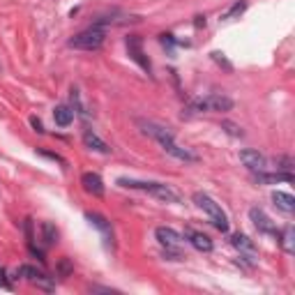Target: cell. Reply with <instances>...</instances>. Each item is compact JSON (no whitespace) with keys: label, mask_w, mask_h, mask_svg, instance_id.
<instances>
[{"label":"cell","mask_w":295,"mask_h":295,"mask_svg":"<svg viewBox=\"0 0 295 295\" xmlns=\"http://www.w3.org/2000/svg\"><path fill=\"white\" fill-rule=\"evenodd\" d=\"M136 125L141 127V132H143L145 136L155 139L157 143H159V148H162L164 152H169L171 157L180 159V162H189V164L199 162V155H196L194 150H189V148H185V145L175 143V134L171 132L169 127L159 125V122H155V120H143V118H139Z\"/></svg>","instance_id":"6da1fadb"},{"label":"cell","mask_w":295,"mask_h":295,"mask_svg":"<svg viewBox=\"0 0 295 295\" xmlns=\"http://www.w3.org/2000/svg\"><path fill=\"white\" fill-rule=\"evenodd\" d=\"M118 185L125 189H139V192L152 194L155 199L164 201V203H180V194L175 192L171 185L164 182H148V180H134V178H118Z\"/></svg>","instance_id":"7a4b0ae2"},{"label":"cell","mask_w":295,"mask_h":295,"mask_svg":"<svg viewBox=\"0 0 295 295\" xmlns=\"http://www.w3.org/2000/svg\"><path fill=\"white\" fill-rule=\"evenodd\" d=\"M104 42H106V30H104L102 25L92 23L90 28H85V30H81L78 35H74L72 39H69V46L81 48V51H97V48L104 46Z\"/></svg>","instance_id":"3957f363"},{"label":"cell","mask_w":295,"mask_h":295,"mask_svg":"<svg viewBox=\"0 0 295 295\" xmlns=\"http://www.w3.org/2000/svg\"><path fill=\"white\" fill-rule=\"evenodd\" d=\"M233 109V99L222 92H212L208 97H199V99H192L187 111L192 113H203V111H217V113H226V111Z\"/></svg>","instance_id":"277c9868"},{"label":"cell","mask_w":295,"mask_h":295,"mask_svg":"<svg viewBox=\"0 0 295 295\" xmlns=\"http://www.w3.org/2000/svg\"><path fill=\"white\" fill-rule=\"evenodd\" d=\"M194 203L199 205L201 210H203L205 215L210 217V222L215 224V226H217L222 233H226V231H229V217H226V212L222 210V205H219L215 199H210V196H208V194H203V192H196V194H194Z\"/></svg>","instance_id":"5b68a950"},{"label":"cell","mask_w":295,"mask_h":295,"mask_svg":"<svg viewBox=\"0 0 295 295\" xmlns=\"http://www.w3.org/2000/svg\"><path fill=\"white\" fill-rule=\"evenodd\" d=\"M125 44H127V53H129V58H132L143 72L150 74L152 65H150V60H148V55H145V51H143V39H141L139 35H129Z\"/></svg>","instance_id":"8992f818"},{"label":"cell","mask_w":295,"mask_h":295,"mask_svg":"<svg viewBox=\"0 0 295 295\" xmlns=\"http://www.w3.org/2000/svg\"><path fill=\"white\" fill-rule=\"evenodd\" d=\"M155 238L159 240V245L166 249H180L182 242H185V235L178 233L175 229H169V226H157Z\"/></svg>","instance_id":"52a82bcc"},{"label":"cell","mask_w":295,"mask_h":295,"mask_svg":"<svg viewBox=\"0 0 295 295\" xmlns=\"http://www.w3.org/2000/svg\"><path fill=\"white\" fill-rule=\"evenodd\" d=\"M16 277L28 279V282L37 284V286H42V289H53V282H51L42 270L32 268V265H21V268H16Z\"/></svg>","instance_id":"ba28073f"},{"label":"cell","mask_w":295,"mask_h":295,"mask_svg":"<svg viewBox=\"0 0 295 295\" xmlns=\"http://www.w3.org/2000/svg\"><path fill=\"white\" fill-rule=\"evenodd\" d=\"M249 219L254 222V226L261 231V233H265V235H272V238H277V226H275V222H272L268 215H265L261 208H252L249 210Z\"/></svg>","instance_id":"9c48e42d"},{"label":"cell","mask_w":295,"mask_h":295,"mask_svg":"<svg viewBox=\"0 0 295 295\" xmlns=\"http://www.w3.org/2000/svg\"><path fill=\"white\" fill-rule=\"evenodd\" d=\"M81 185H83V189L88 194H92V196H97V199H102L104 192H106V187H104V180L102 175L92 173V171H88V173L81 175Z\"/></svg>","instance_id":"30bf717a"},{"label":"cell","mask_w":295,"mask_h":295,"mask_svg":"<svg viewBox=\"0 0 295 295\" xmlns=\"http://www.w3.org/2000/svg\"><path fill=\"white\" fill-rule=\"evenodd\" d=\"M85 219L104 235V240L106 242L113 240V226H111V222L104 217V215H99V212H85Z\"/></svg>","instance_id":"8fae6325"},{"label":"cell","mask_w":295,"mask_h":295,"mask_svg":"<svg viewBox=\"0 0 295 295\" xmlns=\"http://www.w3.org/2000/svg\"><path fill=\"white\" fill-rule=\"evenodd\" d=\"M185 240L192 245L194 249H199V252H212V240L208 238L205 233H201V231H194V229H187L185 231Z\"/></svg>","instance_id":"7c38bea8"},{"label":"cell","mask_w":295,"mask_h":295,"mask_svg":"<svg viewBox=\"0 0 295 295\" xmlns=\"http://www.w3.org/2000/svg\"><path fill=\"white\" fill-rule=\"evenodd\" d=\"M254 180L261 185H277V182H293V173L286 171H275V173H263V171H254Z\"/></svg>","instance_id":"4fadbf2b"},{"label":"cell","mask_w":295,"mask_h":295,"mask_svg":"<svg viewBox=\"0 0 295 295\" xmlns=\"http://www.w3.org/2000/svg\"><path fill=\"white\" fill-rule=\"evenodd\" d=\"M240 162L245 164L249 171H263L265 166H268V159H265L259 150H242L240 152Z\"/></svg>","instance_id":"5bb4252c"},{"label":"cell","mask_w":295,"mask_h":295,"mask_svg":"<svg viewBox=\"0 0 295 295\" xmlns=\"http://www.w3.org/2000/svg\"><path fill=\"white\" fill-rule=\"evenodd\" d=\"M83 145L85 148H90V150H95V152H99V155H109L111 152L109 143H106L104 139H99L92 129H83Z\"/></svg>","instance_id":"9a60e30c"},{"label":"cell","mask_w":295,"mask_h":295,"mask_svg":"<svg viewBox=\"0 0 295 295\" xmlns=\"http://www.w3.org/2000/svg\"><path fill=\"white\" fill-rule=\"evenodd\" d=\"M272 203L277 205L282 212H286V215H293L295 212V199L286 192H272Z\"/></svg>","instance_id":"2e32d148"},{"label":"cell","mask_w":295,"mask_h":295,"mask_svg":"<svg viewBox=\"0 0 295 295\" xmlns=\"http://www.w3.org/2000/svg\"><path fill=\"white\" fill-rule=\"evenodd\" d=\"M277 240H279V245H282V249L286 254H295V231H293V226H286L284 231H279Z\"/></svg>","instance_id":"e0dca14e"},{"label":"cell","mask_w":295,"mask_h":295,"mask_svg":"<svg viewBox=\"0 0 295 295\" xmlns=\"http://www.w3.org/2000/svg\"><path fill=\"white\" fill-rule=\"evenodd\" d=\"M53 120L58 127H69L74 120V109H69V106H65V104H60V106H55L53 109Z\"/></svg>","instance_id":"ac0fdd59"},{"label":"cell","mask_w":295,"mask_h":295,"mask_svg":"<svg viewBox=\"0 0 295 295\" xmlns=\"http://www.w3.org/2000/svg\"><path fill=\"white\" fill-rule=\"evenodd\" d=\"M231 242H233V247H238L240 252H254V249H256V245H254L245 233H233L231 235Z\"/></svg>","instance_id":"d6986e66"},{"label":"cell","mask_w":295,"mask_h":295,"mask_svg":"<svg viewBox=\"0 0 295 295\" xmlns=\"http://www.w3.org/2000/svg\"><path fill=\"white\" fill-rule=\"evenodd\" d=\"M42 240H44V247H51L55 240H58V231L51 222H44L42 224Z\"/></svg>","instance_id":"ffe728a7"},{"label":"cell","mask_w":295,"mask_h":295,"mask_svg":"<svg viewBox=\"0 0 295 295\" xmlns=\"http://www.w3.org/2000/svg\"><path fill=\"white\" fill-rule=\"evenodd\" d=\"M245 9H247V2H245V0H238V2L231 5L229 12L222 14V21H233V18H238L240 14H245Z\"/></svg>","instance_id":"44dd1931"},{"label":"cell","mask_w":295,"mask_h":295,"mask_svg":"<svg viewBox=\"0 0 295 295\" xmlns=\"http://www.w3.org/2000/svg\"><path fill=\"white\" fill-rule=\"evenodd\" d=\"M222 129L229 134V136H235V139H240L242 134H245L240 125H235V122H231V120H224V122H222Z\"/></svg>","instance_id":"7402d4cb"},{"label":"cell","mask_w":295,"mask_h":295,"mask_svg":"<svg viewBox=\"0 0 295 295\" xmlns=\"http://www.w3.org/2000/svg\"><path fill=\"white\" fill-rule=\"evenodd\" d=\"M69 97H72V104H74V111H78V113L83 115H88V111L83 109V104H81V97H78V90L76 88H72V90H69Z\"/></svg>","instance_id":"603a6c76"},{"label":"cell","mask_w":295,"mask_h":295,"mask_svg":"<svg viewBox=\"0 0 295 295\" xmlns=\"http://www.w3.org/2000/svg\"><path fill=\"white\" fill-rule=\"evenodd\" d=\"M275 164H277V171H286V173L293 171V159H291V157H277Z\"/></svg>","instance_id":"cb8c5ba5"},{"label":"cell","mask_w":295,"mask_h":295,"mask_svg":"<svg viewBox=\"0 0 295 295\" xmlns=\"http://www.w3.org/2000/svg\"><path fill=\"white\" fill-rule=\"evenodd\" d=\"M212 60L217 62V65H222L224 69H226V72H233V65H231L229 60H226V58H224V53H219V51H212Z\"/></svg>","instance_id":"d4e9b609"},{"label":"cell","mask_w":295,"mask_h":295,"mask_svg":"<svg viewBox=\"0 0 295 295\" xmlns=\"http://www.w3.org/2000/svg\"><path fill=\"white\" fill-rule=\"evenodd\" d=\"M37 152H39L42 157H46V159H53V162H58L60 166H67V162L62 159L60 155H58V152H48V150H37Z\"/></svg>","instance_id":"484cf974"},{"label":"cell","mask_w":295,"mask_h":295,"mask_svg":"<svg viewBox=\"0 0 295 295\" xmlns=\"http://www.w3.org/2000/svg\"><path fill=\"white\" fill-rule=\"evenodd\" d=\"M72 270H74V268H72V263H69L67 259H62V261H60V265H58V272H60V277L65 279V277H67V275H69Z\"/></svg>","instance_id":"4316f807"},{"label":"cell","mask_w":295,"mask_h":295,"mask_svg":"<svg viewBox=\"0 0 295 295\" xmlns=\"http://www.w3.org/2000/svg\"><path fill=\"white\" fill-rule=\"evenodd\" d=\"M30 125H32V129H35L37 134H44V125H42V120H39V118H35V115H32Z\"/></svg>","instance_id":"83f0119b"},{"label":"cell","mask_w":295,"mask_h":295,"mask_svg":"<svg viewBox=\"0 0 295 295\" xmlns=\"http://www.w3.org/2000/svg\"><path fill=\"white\" fill-rule=\"evenodd\" d=\"M159 39H162V44H164V46H173V35H162V37H159Z\"/></svg>","instance_id":"f1b7e54d"},{"label":"cell","mask_w":295,"mask_h":295,"mask_svg":"<svg viewBox=\"0 0 295 295\" xmlns=\"http://www.w3.org/2000/svg\"><path fill=\"white\" fill-rule=\"evenodd\" d=\"M194 25H196V28H201V25H205V16H196V21H194Z\"/></svg>","instance_id":"f546056e"}]
</instances>
